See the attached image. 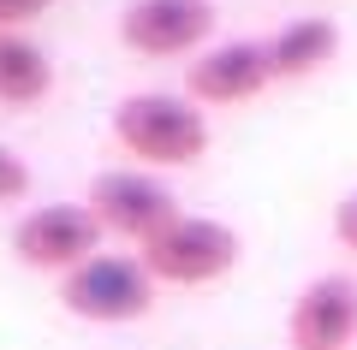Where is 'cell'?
<instances>
[{
    "mask_svg": "<svg viewBox=\"0 0 357 350\" xmlns=\"http://www.w3.org/2000/svg\"><path fill=\"white\" fill-rule=\"evenodd\" d=\"M114 137L126 143V154H137L143 166H191L208 149V125L191 95H126L114 107Z\"/></svg>",
    "mask_w": 357,
    "mask_h": 350,
    "instance_id": "1",
    "label": "cell"
},
{
    "mask_svg": "<svg viewBox=\"0 0 357 350\" xmlns=\"http://www.w3.org/2000/svg\"><path fill=\"white\" fill-rule=\"evenodd\" d=\"M137 262L149 267V279H167V285H208V279L232 273V262H238V232L208 220V214H173L143 244Z\"/></svg>",
    "mask_w": 357,
    "mask_h": 350,
    "instance_id": "2",
    "label": "cell"
},
{
    "mask_svg": "<svg viewBox=\"0 0 357 350\" xmlns=\"http://www.w3.org/2000/svg\"><path fill=\"white\" fill-rule=\"evenodd\" d=\"M60 303L77 315V321H102V326H119V321H143L155 309V279L143 262L131 255H96V262L72 267L60 279Z\"/></svg>",
    "mask_w": 357,
    "mask_h": 350,
    "instance_id": "3",
    "label": "cell"
},
{
    "mask_svg": "<svg viewBox=\"0 0 357 350\" xmlns=\"http://www.w3.org/2000/svg\"><path fill=\"white\" fill-rule=\"evenodd\" d=\"M96 244H102V220L84 208V202H54L18 220L13 232V255L24 267L42 273H72V267L96 262Z\"/></svg>",
    "mask_w": 357,
    "mask_h": 350,
    "instance_id": "4",
    "label": "cell"
},
{
    "mask_svg": "<svg viewBox=\"0 0 357 350\" xmlns=\"http://www.w3.org/2000/svg\"><path fill=\"white\" fill-rule=\"evenodd\" d=\"M215 30L208 0H131L119 13V42L143 60H173V54H203Z\"/></svg>",
    "mask_w": 357,
    "mask_h": 350,
    "instance_id": "5",
    "label": "cell"
},
{
    "mask_svg": "<svg viewBox=\"0 0 357 350\" xmlns=\"http://www.w3.org/2000/svg\"><path fill=\"white\" fill-rule=\"evenodd\" d=\"M84 208L102 220V232L149 244L155 232H161V225L178 214V196H173L167 184H155L149 173H102L96 184H89Z\"/></svg>",
    "mask_w": 357,
    "mask_h": 350,
    "instance_id": "6",
    "label": "cell"
},
{
    "mask_svg": "<svg viewBox=\"0 0 357 350\" xmlns=\"http://www.w3.org/2000/svg\"><path fill=\"white\" fill-rule=\"evenodd\" d=\"M357 338V279L321 273L286 309V344L292 350H345Z\"/></svg>",
    "mask_w": 357,
    "mask_h": 350,
    "instance_id": "7",
    "label": "cell"
},
{
    "mask_svg": "<svg viewBox=\"0 0 357 350\" xmlns=\"http://www.w3.org/2000/svg\"><path fill=\"white\" fill-rule=\"evenodd\" d=\"M274 83V65H268V42H215L185 65V95L203 101V107H232V101H250Z\"/></svg>",
    "mask_w": 357,
    "mask_h": 350,
    "instance_id": "8",
    "label": "cell"
},
{
    "mask_svg": "<svg viewBox=\"0 0 357 350\" xmlns=\"http://www.w3.org/2000/svg\"><path fill=\"white\" fill-rule=\"evenodd\" d=\"M340 54V24L333 18H292V24L274 30L268 42V65L274 77H310Z\"/></svg>",
    "mask_w": 357,
    "mask_h": 350,
    "instance_id": "9",
    "label": "cell"
},
{
    "mask_svg": "<svg viewBox=\"0 0 357 350\" xmlns=\"http://www.w3.org/2000/svg\"><path fill=\"white\" fill-rule=\"evenodd\" d=\"M54 89V60L42 42L18 36V30H0V101L6 107H36Z\"/></svg>",
    "mask_w": 357,
    "mask_h": 350,
    "instance_id": "10",
    "label": "cell"
},
{
    "mask_svg": "<svg viewBox=\"0 0 357 350\" xmlns=\"http://www.w3.org/2000/svg\"><path fill=\"white\" fill-rule=\"evenodd\" d=\"M24 190H30V166L18 161L6 143H0V202H18Z\"/></svg>",
    "mask_w": 357,
    "mask_h": 350,
    "instance_id": "11",
    "label": "cell"
},
{
    "mask_svg": "<svg viewBox=\"0 0 357 350\" xmlns=\"http://www.w3.org/2000/svg\"><path fill=\"white\" fill-rule=\"evenodd\" d=\"M42 13H48V0H0V30H18Z\"/></svg>",
    "mask_w": 357,
    "mask_h": 350,
    "instance_id": "12",
    "label": "cell"
},
{
    "mask_svg": "<svg viewBox=\"0 0 357 350\" xmlns=\"http://www.w3.org/2000/svg\"><path fill=\"white\" fill-rule=\"evenodd\" d=\"M333 238H340L345 250L357 255V190H351V196L340 202V208H333Z\"/></svg>",
    "mask_w": 357,
    "mask_h": 350,
    "instance_id": "13",
    "label": "cell"
}]
</instances>
